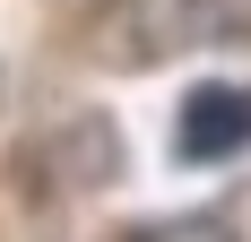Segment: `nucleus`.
<instances>
[{
	"instance_id": "nucleus-1",
	"label": "nucleus",
	"mask_w": 251,
	"mask_h": 242,
	"mask_svg": "<svg viewBox=\"0 0 251 242\" xmlns=\"http://www.w3.org/2000/svg\"><path fill=\"white\" fill-rule=\"evenodd\" d=\"M217 35H234L226 0H130V9H113V18L96 26V52L122 61V70H148V61H165V52L217 44Z\"/></svg>"
},
{
	"instance_id": "nucleus-2",
	"label": "nucleus",
	"mask_w": 251,
	"mask_h": 242,
	"mask_svg": "<svg viewBox=\"0 0 251 242\" xmlns=\"http://www.w3.org/2000/svg\"><path fill=\"white\" fill-rule=\"evenodd\" d=\"M251 147V87H191L174 104V156L182 165H226Z\"/></svg>"
},
{
	"instance_id": "nucleus-3",
	"label": "nucleus",
	"mask_w": 251,
	"mask_h": 242,
	"mask_svg": "<svg viewBox=\"0 0 251 242\" xmlns=\"http://www.w3.org/2000/svg\"><path fill=\"white\" fill-rule=\"evenodd\" d=\"M122 242H234L226 217H174V225H130Z\"/></svg>"
}]
</instances>
